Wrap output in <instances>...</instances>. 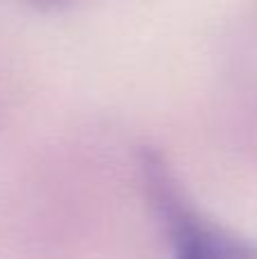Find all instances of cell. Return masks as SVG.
<instances>
[{
    "mask_svg": "<svg viewBox=\"0 0 257 259\" xmlns=\"http://www.w3.org/2000/svg\"><path fill=\"white\" fill-rule=\"evenodd\" d=\"M146 193L173 246V259H257V243L205 221L185 196L164 155L150 146L139 152Z\"/></svg>",
    "mask_w": 257,
    "mask_h": 259,
    "instance_id": "cell-1",
    "label": "cell"
}]
</instances>
